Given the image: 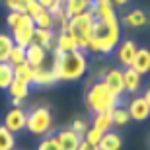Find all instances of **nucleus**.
Instances as JSON below:
<instances>
[{
	"instance_id": "nucleus-1",
	"label": "nucleus",
	"mask_w": 150,
	"mask_h": 150,
	"mask_svg": "<svg viewBox=\"0 0 150 150\" xmlns=\"http://www.w3.org/2000/svg\"><path fill=\"white\" fill-rule=\"evenodd\" d=\"M121 41V23L119 18L113 20H100L96 18L94 29L90 35V49L96 55H109Z\"/></svg>"
},
{
	"instance_id": "nucleus-2",
	"label": "nucleus",
	"mask_w": 150,
	"mask_h": 150,
	"mask_svg": "<svg viewBox=\"0 0 150 150\" xmlns=\"http://www.w3.org/2000/svg\"><path fill=\"white\" fill-rule=\"evenodd\" d=\"M53 67L57 70V76L62 82H74L86 74L88 70V57L84 51H72L62 53L59 59H53Z\"/></svg>"
},
{
	"instance_id": "nucleus-3",
	"label": "nucleus",
	"mask_w": 150,
	"mask_h": 150,
	"mask_svg": "<svg viewBox=\"0 0 150 150\" xmlns=\"http://www.w3.org/2000/svg\"><path fill=\"white\" fill-rule=\"evenodd\" d=\"M119 105H121V98L113 94L101 80L94 82L88 88V92H86V107L94 113L113 111Z\"/></svg>"
},
{
	"instance_id": "nucleus-4",
	"label": "nucleus",
	"mask_w": 150,
	"mask_h": 150,
	"mask_svg": "<svg viewBox=\"0 0 150 150\" xmlns=\"http://www.w3.org/2000/svg\"><path fill=\"white\" fill-rule=\"evenodd\" d=\"M53 113H51L49 107H33L31 111L28 113V123H25V129H28L31 134L35 137H45L53 131Z\"/></svg>"
},
{
	"instance_id": "nucleus-5",
	"label": "nucleus",
	"mask_w": 150,
	"mask_h": 150,
	"mask_svg": "<svg viewBox=\"0 0 150 150\" xmlns=\"http://www.w3.org/2000/svg\"><path fill=\"white\" fill-rule=\"evenodd\" d=\"M33 31H35L33 18L28 16V14H22L18 25L12 29L14 45H20V47H28V45H31V41H33Z\"/></svg>"
},
{
	"instance_id": "nucleus-6",
	"label": "nucleus",
	"mask_w": 150,
	"mask_h": 150,
	"mask_svg": "<svg viewBox=\"0 0 150 150\" xmlns=\"http://www.w3.org/2000/svg\"><path fill=\"white\" fill-rule=\"evenodd\" d=\"M94 22H96V16L94 12H84V14H78V16H70L68 20V29L74 31L76 35L80 37H88L92 35V29H94Z\"/></svg>"
},
{
	"instance_id": "nucleus-7",
	"label": "nucleus",
	"mask_w": 150,
	"mask_h": 150,
	"mask_svg": "<svg viewBox=\"0 0 150 150\" xmlns=\"http://www.w3.org/2000/svg\"><path fill=\"white\" fill-rule=\"evenodd\" d=\"M55 82H59V76H57L55 67H53V59H51V64H49V61H47V62H43L41 67L33 68V84L35 86L45 88V86H53Z\"/></svg>"
},
{
	"instance_id": "nucleus-8",
	"label": "nucleus",
	"mask_w": 150,
	"mask_h": 150,
	"mask_svg": "<svg viewBox=\"0 0 150 150\" xmlns=\"http://www.w3.org/2000/svg\"><path fill=\"white\" fill-rule=\"evenodd\" d=\"M25 123H28V111H23L22 107H12L10 111L4 115V127L8 131H12L14 134L23 131Z\"/></svg>"
},
{
	"instance_id": "nucleus-9",
	"label": "nucleus",
	"mask_w": 150,
	"mask_h": 150,
	"mask_svg": "<svg viewBox=\"0 0 150 150\" xmlns=\"http://www.w3.org/2000/svg\"><path fill=\"white\" fill-rule=\"evenodd\" d=\"M137 43L133 39H125V41H119V45L115 47V57H117V62L121 64L123 68L131 67L134 55H137Z\"/></svg>"
},
{
	"instance_id": "nucleus-10",
	"label": "nucleus",
	"mask_w": 150,
	"mask_h": 150,
	"mask_svg": "<svg viewBox=\"0 0 150 150\" xmlns=\"http://www.w3.org/2000/svg\"><path fill=\"white\" fill-rule=\"evenodd\" d=\"M101 82L105 84L107 88L111 90L115 96L121 98L125 94V82H123V68H107L105 74H103V80Z\"/></svg>"
},
{
	"instance_id": "nucleus-11",
	"label": "nucleus",
	"mask_w": 150,
	"mask_h": 150,
	"mask_svg": "<svg viewBox=\"0 0 150 150\" xmlns=\"http://www.w3.org/2000/svg\"><path fill=\"white\" fill-rule=\"evenodd\" d=\"M127 111L131 115V121H146L150 117V105L146 103V100L142 96H134L133 100L129 101Z\"/></svg>"
},
{
	"instance_id": "nucleus-12",
	"label": "nucleus",
	"mask_w": 150,
	"mask_h": 150,
	"mask_svg": "<svg viewBox=\"0 0 150 150\" xmlns=\"http://www.w3.org/2000/svg\"><path fill=\"white\" fill-rule=\"evenodd\" d=\"M55 47L61 53H72V51H78V43H76V33L70 31V29H62L55 35Z\"/></svg>"
},
{
	"instance_id": "nucleus-13",
	"label": "nucleus",
	"mask_w": 150,
	"mask_h": 150,
	"mask_svg": "<svg viewBox=\"0 0 150 150\" xmlns=\"http://www.w3.org/2000/svg\"><path fill=\"white\" fill-rule=\"evenodd\" d=\"M55 137H57V140H59V144H61L62 150H78V146H80V142H82V137H80L78 133H74L70 127L61 129Z\"/></svg>"
},
{
	"instance_id": "nucleus-14",
	"label": "nucleus",
	"mask_w": 150,
	"mask_h": 150,
	"mask_svg": "<svg viewBox=\"0 0 150 150\" xmlns=\"http://www.w3.org/2000/svg\"><path fill=\"white\" fill-rule=\"evenodd\" d=\"M25 62L28 64H31L33 68L41 67L43 62H47V49H43L41 45H28L25 47Z\"/></svg>"
},
{
	"instance_id": "nucleus-15",
	"label": "nucleus",
	"mask_w": 150,
	"mask_h": 150,
	"mask_svg": "<svg viewBox=\"0 0 150 150\" xmlns=\"http://www.w3.org/2000/svg\"><path fill=\"white\" fill-rule=\"evenodd\" d=\"M123 82H125V92L129 94H137L142 86V74H139L134 68L127 67L123 68Z\"/></svg>"
},
{
	"instance_id": "nucleus-16",
	"label": "nucleus",
	"mask_w": 150,
	"mask_h": 150,
	"mask_svg": "<svg viewBox=\"0 0 150 150\" xmlns=\"http://www.w3.org/2000/svg\"><path fill=\"white\" fill-rule=\"evenodd\" d=\"M131 68H134L139 74H148L150 72V49L139 47L133 62H131Z\"/></svg>"
},
{
	"instance_id": "nucleus-17",
	"label": "nucleus",
	"mask_w": 150,
	"mask_h": 150,
	"mask_svg": "<svg viewBox=\"0 0 150 150\" xmlns=\"http://www.w3.org/2000/svg\"><path fill=\"white\" fill-rule=\"evenodd\" d=\"M55 29H39V28H35V31H33V41L31 43H35V45H41L43 49H47V51H51L53 47H55Z\"/></svg>"
},
{
	"instance_id": "nucleus-18",
	"label": "nucleus",
	"mask_w": 150,
	"mask_h": 150,
	"mask_svg": "<svg viewBox=\"0 0 150 150\" xmlns=\"http://www.w3.org/2000/svg\"><path fill=\"white\" fill-rule=\"evenodd\" d=\"M123 23H125L127 28L139 29V28H144L146 23H148V16L144 14V10L134 8V10H131L129 14H125V18H123Z\"/></svg>"
},
{
	"instance_id": "nucleus-19",
	"label": "nucleus",
	"mask_w": 150,
	"mask_h": 150,
	"mask_svg": "<svg viewBox=\"0 0 150 150\" xmlns=\"http://www.w3.org/2000/svg\"><path fill=\"white\" fill-rule=\"evenodd\" d=\"M98 146H100V150H121L123 139H121V134L115 133V131H107V133H103Z\"/></svg>"
},
{
	"instance_id": "nucleus-20",
	"label": "nucleus",
	"mask_w": 150,
	"mask_h": 150,
	"mask_svg": "<svg viewBox=\"0 0 150 150\" xmlns=\"http://www.w3.org/2000/svg\"><path fill=\"white\" fill-rule=\"evenodd\" d=\"M29 86H31V84L23 82V80H20V78H14L12 84L8 86V94H10V98H16V100L23 101L29 96Z\"/></svg>"
},
{
	"instance_id": "nucleus-21",
	"label": "nucleus",
	"mask_w": 150,
	"mask_h": 150,
	"mask_svg": "<svg viewBox=\"0 0 150 150\" xmlns=\"http://www.w3.org/2000/svg\"><path fill=\"white\" fill-rule=\"evenodd\" d=\"M92 8V0H64V10L68 16H78Z\"/></svg>"
},
{
	"instance_id": "nucleus-22",
	"label": "nucleus",
	"mask_w": 150,
	"mask_h": 150,
	"mask_svg": "<svg viewBox=\"0 0 150 150\" xmlns=\"http://www.w3.org/2000/svg\"><path fill=\"white\" fill-rule=\"evenodd\" d=\"M92 127L100 129L101 133H107V131H113V117H111V111L94 113V121H92Z\"/></svg>"
},
{
	"instance_id": "nucleus-23",
	"label": "nucleus",
	"mask_w": 150,
	"mask_h": 150,
	"mask_svg": "<svg viewBox=\"0 0 150 150\" xmlns=\"http://www.w3.org/2000/svg\"><path fill=\"white\" fill-rule=\"evenodd\" d=\"M33 23H35V28H39V29H53L55 28V18H53V14L49 10H41L33 18Z\"/></svg>"
},
{
	"instance_id": "nucleus-24",
	"label": "nucleus",
	"mask_w": 150,
	"mask_h": 150,
	"mask_svg": "<svg viewBox=\"0 0 150 150\" xmlns=\"http://www.w3.org/2000/svg\"><path fill=\"white\" fill-rule=\"evenodd\" d=\"M14 78V67L10 62H0V90H8Z\"/></svg>"
},
{
	"instance_id": "nucleus-25",
	"label": "nucleus",
	"mask_w": 150,
	"mask_h": 150,
	"mask_svg": "<svg viewBox=\"0 0 150 150\" xmlns=\"http://www.w3.org/2000/svg\"><path fill=\"white\" fill-rule=\"evenodd\" d=\"M16 148V134L0 125V150H14Z\"/></svg>"
},
{
	"instance_id": "nucleus-26",
	"label": "nucleus",
	"mask_w": 150,
	"mask_h": 150,
	"mask_svg": "<svg viewBox=\"0 0 150 150\" xmlns=\"http://www.w3.org/2000/svg\"><path fill=\"white\" fill-rule=\"evenodd\" d=\"M14 76L23 80V82H28V84H33V67L28 64V62L18 64V67H14Z\"/></svg>"
},
{
	"instance_id": "nucleus-27",
	"label": "nucleus",
	"mask_w": 150,
	"mask_h": 150,
	"mask_svg": "<svg viewBox=\"0 0 150 150\" xmlns=\"http://www.w3.org/2000/svg\"><path fill=\"white\" fill-rule=\"evenodd\" d=\"M12 47H14V39L8 33H0V62L8 61V55H10Z\"/></svg>"
},
{
	"instance_id": "nucleus-28",
	"label": "nucleus",
	"mask_w": 150,
	"mask_h": 150,
	"mask_svg": "<svg viewBox=\"0 0 150 150\" xmlns=\"http://www.w3.org/2000/svg\"><path fill=\"white\" fill-rule=\"evenodd\" d=\"M12 67H18V64H23L25 62V47H20V45H14L8 55V61Z\"/></svg>"
},
{
	"instance_id": "nucleus-29",
	"label": "nucleus",
	"mask_w": 150,
	"mask_h": 150,
	"mask_svg": "<svg viewBox=\"0 0 150 150\" xmlns=\"http://www.w3.org/2000/svg\"><path fill=\"white\" fill-rule=\"evenodd\" d=\"M111 117H113V125H117V127H125L131 121V115H129L127 107H121V105L111 111Z\"/></svg>"
},
{
	"instance_id": "nucleus-30",
	"label": "nucleus",
	"mask_w": 150,
	"mask_h": 150,
	"mask_svg": "<svg viewBox=\"0 0 150 150\" xmlns=\"http://www.w3.org/2000/svg\"><path fill=\"white\" fill-rule=\"evenodd\" d=\"M101 137H103V133H101L100 129H96V127H90L88 131H86V134H84V139L82 140H86V142H90V144H100V140H101Z\"/></svg>"
},
{
	"instance_id": "nucleus-31",
	"label": "nucleus",
	"mask_w": 150,
	"mask_h": 150,
	"mask_svg": "<svg viewBox=\"0 0 150 150\" xmlns=\"http://www.w3.org/2000/svg\"><path fill=\"white\" fill-rule=\"evenodd\" d=\"M37 150H62V148H61V144H59L57 137H47V139H43L39 142Z\"/></svg>"
},
{
	"instance_id": "nucleus-32",
	"label": "nucleus",
	"mask_w": 150,
	"mask_h": 150,
	"mask_svg": "<svg viewBox=\"0 0 150 150\" xmlns=\"http://www.w3.org/2000/svg\"><path fill=\"white\" fill-rule=\"evenodd\" d=\"M70 129H72L74 133H78V134L84 139V134H86V131H88L90 127H88V123L84 121V119H74L72 125H70Z\"/></svg>"
},
{
	"instance_id": "nucleus-33",
	"label": "nucleus",
	"mask_w": 150,
	"mask_h": 150,
	"mask_svg": "<svg viewBox=\"0 0 150 150\" xmlns=\"http://www.w3.org/2000/svg\"><path fill=\"white\" fill-rule=\"evenodd\" d=\"M41 10H45V8H41V6H39L37 0H33V2H29V4L25 6V14H28V16H31V18H35Z\"/></svg>"
},
{
	"instance_id": "nucleus-34",
	"label": "nucleus",
	"mask_w": 150,
	"mask_h": 150,
	"mask_svg": "<svg viewBox=\"0 0 150 150\" xmlns=\"http://www.w3.org/2000/svg\"><path fill=\"white\" fill-rule=\"evenodd\" d=\"M23 12H10L8 14V18H6V23H8V28L14 29L18 25V22H20V16H22Z\"/></svg>"
},
{
	"instance_id": "nucleus-35",
	"label": "nucleus",
	"mask_w": 150,
	"mask_h": 150,
	"mask_svg": "<svg viewBox=\"0 0 150 150\" xmlns=\"http://www.w3.org/2000/svg\"><path fill=\"white\" fill-rule=\"evenodd\" d=\"M4 4L10 12H23L22 0H4ZM23 14H25V12H23Z\"/></svg>"
},
{
	"instance_id": "nucleus-36",
	"label": "nucleus",
	"mask_w": 150,
	"mask_h": 150,
	"mask_svg": "<svg viewBox=\"0 0 150 150\" xmlns=\"http://www.w3.org/2000/svg\"><path fill=\"white\" fill-rule=\"evenodd\" d=\"M78 150H100V146H96V144H90V142H86V140H82V142H80V146H78Z\"/></svg>"
},
{
	"instance_id": "nucleus-37",
	"label": "nucleus",
	"mask_w": 150,
	"mask_h": 150,
	"mask_svg": "<svg viewBox=\"0 0 150 150\" xmlns=\"http://www.w3.org/2000/svg\"><path fill=\"white\" fill-rule=\"evenodd\" d=\"M37 2H39V6H41V8H45V10H49V8H51L53 4H55L57 0H37Z\"/></svg>"
},
{
	"instance_id": "nucleus-38",
	"label": "nucleus",
	"mask_w": 150,
	"mask_h": 150,
	"mask_svg": "<svg viewBox=\"0 0 150 150\" xmlns=\"http://www.w3.org/2000/svg\"><path fill=\"white\" fill-rule=\"evenodd\" d=\"M111 4H113V6H119V8H121V6L129 4V0H111Z\"/></svg>"
},
{
	"instance_id": "nucleus-39",
	"label": "nucleus",
	"mask_w": 150,
	"mask_h": 150,
	"mask_svg": "<svg viewBox=\"0 0 150 150\" xmlns=\"http://www.w3.org/2000/svg\"><path fill=\"white\" fill-rule=\"evenodd\" d=\"M142 98H144V100H146V103L150 105V86H148V88L144 90V96H142Z\"/></svg>"
},
{
	"instance_id": "nucleus-40",
	"label": "nucleus",
	"mask_w": 150,
	"mask_h": 150,
	"mask_svg": "<svg viewBox=\"0 0 150 150\" xmlns=\"http://www.w3.org/2000/svg\"><path fill=\"white\" fill-rule=\"evenodd\" d=\"M12 105H14V107H22V100H16V98H12Z\"/></svg>"
},
{
	"instance_id": "nucleus-41",
	"label": "nucleus",
	"mask_w": 150,
	"mask_h": 150,
	"mask_svg": "<svg viewBox=\"0 0 150 150\" xmlns=\"http://www.w3.org/2000/svg\"><path fill=\"white\" fill-rule=\"evenodd\" d=\"M29 2H33V0H22V6H23V12H25V6L29 4Z\"/></svg>"
},
{
	"instance_id": "nucleus-42",
	"label": "nucleus",
	"mask_w": 150,
	"mask_h": 150,
	"mask_svg": "<svg viewBox=\"0 0 150 150\" xmlns=\"http://www.w3.org/2000/svg\"><path fill=\"white\" fill-rule=\"evenodd\" d=\"M59 2H64V0H59Z\"/></svg>"
},
{
	"instance_id": "nucleus-43",
	"label": "nucleus",
	"mask_w": 150,
	"mask_h": 150,
	"mask_svg": "<svg viewBox=\"0 0 150 150\" xmlns=\"http://www.w3.org/2000/svg\"><path fill=\"white\" fill-rule=\"evenodd\" d=\"M92 2H94V0H92Z\"/></svg>"
}]
</instances>
